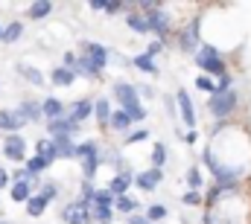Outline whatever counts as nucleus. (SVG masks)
Segmentation results:
<instances>
[{"instance_id":"obj_17","label":"nucleus","mask_w":251,"mask_h":224,"mask_svg":"<svg viewBox=\"0 0 251 224\" xmlns=\"http://www.w3.org/2000/svg\"><path fill=\"white\" fill-rule=\"evenodd\" d=\"M94 116H97L100 128H111V116H114V111H111V102H108L105 96L97 99V105H94Z\"/></svg>"},{"instance_id":"obj_53","label":"nucleus","mask_w":251,"mask_h":224,"mask_svg":"<svg viewBox=\"0 0 251 224\" xmlns=\"http://www.w3.org/2000/svg\"><path fill=\"white\" fill-rule=\"evenodd\" d=\"M91 9L94 12H105V0H91Z\"/></svg>"},{"instance_id":"obj_44","label":"nucleus","mask_w":251,"mask_h":224,"mask_svg":"<svg viewBox=\"0 0 251 224\" xmlns=\"http://www.w3.org/2000/svg\"><path fill=\"white\" fill-rule=\"evenodd\" d=\"M128 116H131V119H134V122H143V119H146V116H149V111H146V108H143V102H140V105H134V108H128Z\"/></svg>"},{"instance_id":"obj_28","label":"nucleus","mask_w":251,"mask_h":224,"mask_svg":"<svg viewBox=\"0 0 251 224\" xmlns=\"http://www.w3.org/2000/svg\"><path fill=\"white\" fill-rule=\"evenodd\" d=\"M114 204H117V195H114L108 186L97 189V195H94V207H102V210H114Z\"/></svg>"},{"instance_id":"obj_3","label":"nucleus","mask_w":251,"mask_h":224,"mask_svg":"<svg viewBox=\"0 0 251 224\" xmlns=\"http://www.w3.org/2000/svg\"><path fill=\"white\" fill-rule=\"evenodd\" d=\"M240 108V93L231 88V90H216L210 99H207V111L213 113L216 119H228L231 113H237Z\"/></svg>"},{"instance_id":"obj_37","label":"nucleus","mask_w":251,"mask_h":224,"mask_svg":"<svg viewBox=\"0 0 251 224\" xmlns=\"http://www.w3.org/2000/svg\"><path fill=\"white\" fill-rule=\"evenodd\" d=\"M187 186L193 189V192H201V186H204V178H201V169L196 166V163H193V166L187 169Z\"/></svg>"},{"instance_id":"obj_51","label":"nucleus","mask_w":251,"mask_h":224,"mask_svg":"<svg viewBox=\"0 0 251 224\" xmlns=\"http://www.w3.org/2000/svg\"><path fill=\"white\" fill-rule=\"evenodd\" d=\"M164 105H167V111H170V116H173V113H176V105H178V102H176V96H164Z\"/></svg>"},{"instance_id":"obj_19","label":"nucleus","mask_w":251,"mask_h":224,"mask_svg":"<svg viewBox=\"0 0 251 224\" xmlns=\"http://www.w3.org/2000/svg\"><path fill=\"white\" fill-rule=\"evenodd\" d=\"M94 105H97L94 99H79V102H73V105H70V116L82 125L88 116H94Z\"/></svg>"},{"instance_id":"obj_55","label":"nucleus","mask_w":251,"mask_h":224,"mask_svg":"<svg viewBox=\"0 0 251 224\" xmlns=\"http://www.w3.org/2000/svg\"><path fill=\"white\" fill-rule=\"evenodd\" d=\"M0 44H3V26H0Z\"/></svg>"},{"instance_id":"obj_12","label":"nucleus","mask_w":251,"mask_h":224,"mask_svg":"<svg viewBox=\"0 0 251 224\" xmlns=\"http://www.w3.org/2000/svg\"><path fill=\"white\" fill-rule=\"evenodd\" d=\"M79 128H82V125H79V122H76V119L67 113V116H62V119H53V122H47V137H59V134H70V137H73Z\"/></svg>"},{"instance_id":"obj_1","label":"nucleus","mask_w":251,"mask_h":224,"mask_svg":"<svg viewBox=\"0 0 251 224\" xmlns=\"http://www.w3.org/2000/svg\"><path fill=\"white\" fill-rule=\"evenodd\" d=\"M196 67L204 73V76H210V79H222V76H228V61L222 56V50L216 47V44H201L199 47V53H196Z\"/></svg>"},{"instance_id":"obj_16","label":"nucleus","mask_w":251,"mask_h":224,"mask_svg":"<svg viewBox=\"0 0 251 224\" xmlns=\"http://www.w3.org/2000/svg\"><path fill=\"white\" fill-rule=\"evenodd\" d=\"M50 140H53V146L59 152V160H73L76 157V146L79 143H73L70 134H59V137H50Z\"/></svg>"},{"instance_id":"obj_4","label":"nucleus","mask_w":251,"mask_h":224,"mask_svg":"<svg viewBox=\"0 0 251 224\" xmlns=\"http://www.w3.org/2000/svg\"><path fill=\"white\" fill-rule=\"evenodd\" d=\"M176 41H178V50H181V53L196 56V53H199V47H201V18L187 21V26H184V29H178Z\"/></svg>"},{"instance_id":"obj_35","label":"nucleus","mask_w":251,"mask_h":224,"mask_svg":"<svg viewBox=\"0 0 251 224\" xmlns=\"http://www.w3.org/2000/svg\"><path fill=\"white\" fill-rule=\"evenodd\" d=\"M50 166H53V163H50L44 155H32V157L26 160V169H29V175H35V178H38L41 172H47Z\"/></svg>"},{"instance_id":"obj_18","label":"nucleus","mask_w":251,"mask_h":224,"mask_svg":"<svg viewBox=\"0 0 251 224\" xmlns=\"http://www.w3.org/2000/svg\"><path fill=\"white\" fill-rule=\"evenodd\" d=\"M18 111L24 113L26 122H41V119H44V108H41V102H35V99H24V102L18 105Z\"/></svg>"},{"instance_id":"obj_40","label":"nucleus","mask_w":251,"mask_h":224,"mask_svg":"<svg viewBox=\"0 0 251 224\" xmlns=\"http://www.w3.org/2000/svg\"><path fill=\"white\" fill-rule=\"evenodd\" d=\"M126 146H134V143H143V140H149V128H131L128 134L123 137Z\"/></svg>"},{"instance_id":"obj_8","label":"nucleus","mask_w":251,"mask_h":224,"mask_svg":"<svg viewBox=\"0 0 251 224\" xmlns=\"http://www.w3.org/2000/svg\"><path fill=\"white\" fill-rule=\"evenodd\" d=\"M161 180H164V169L149 166L146 172H137V175H134V186H137L140 192H155Z\"/></svg>"},{"instance_id":"obj_30","label":"nucleus","mask_w":251,"mask_h":224,"mask_svg":"<svg viewBox=\"0 0 251 224\" xmlns=\"http://www.w3.org/2000/svg\"><path fill=\"white\" fill-rule=\"evenodd\" d=\"M73 73H76V76H85V79H102V73H100V70H97L85 56H79L76 67H73Z\"/></svg>"},{"instance_id":"obj_41","label":"nucleus","mask_w":251,"mask_h":224,"mask_svg":"<svg viewBox=\"0 0 251 224\" xmlns=\"http://www.w3.org/2000/svg\"><path fill=\"white\" fill-rule=\"evenodd\" d=\"M196 88H199V90H204V93H210V96L216 93V82H213L210 76H204V73H199V76H196Z\"/></svg>"},{"instance_id":"obj_13","label":"nucleus","mask_w":251,"mask_h":224,"mask_svg":"<svg viewBox=\"0 0 251 224\" xmlns=\"http://www.w3.org/2000/svg\"><path fill=\"white\" fill-rule=\"evenodd\" d=\"M59 216H62V222H64V224H91V222H94V213H82V210L76 207V201L64 204Z\"/></svg>"},{"instance_id":"obj_10","label":"nucleus","mask_w":251,"mask_h":224,"mask_svg":"<svg viewBox=\"0 0 251 224\" xmlns=\"http://www.w3.org/2000/svg\"><path fill=\"white\" fill-rule=\"evenodd\" d=\"M38 189H41V186H38V183H32V180H12L9 198H12V201H18V204H26Z\"/></svg>"},{"instance_id":"obj_11","label":"nucleus","mask_w":251,"mask_h":224,"mask_svg":"<svg viewBox=\"0 0 251 224\" xmlns=\"http://www.w3.org/2000/svg\"><path fill=\"white\" fill-rule=\"evenodd\" d=\"M176 102H178V111H181L184 125L193 131V128H196V105H193L190 93H187V90H176Z\"/></svg>"},{"instance_id":"obj_20","label":"nucleus","mask_w":251,"mask_h":224,"mask_svg":"<svg viewBox=\"0 0 251 224\" xmlns=\"http://www.w3.org/2000/svg\"><path fill=\"white\" fill-rule=\"evenodd\" d=\"M126 26L131 32H137V35H149V21H146L143 12H128L126 15Z\"/></svg>"},{"instance_id":"obj_43","label":"nucleus","mask_w":251,"mask_h":224,"mask_svg":"<svg viewBox=\"0 0 251 224\" xmlns=\"http://www.w3.org/2000/svg\"><path fill=\"white\" fill-rule=\"evenodd\" d=\"M94 222H97V224H111V222H114V210L94 207Z\"/></svg>"},{"instance_id":"obj_49","label":"nucleus","mask_w":251,"mask_h":224,"mask_svg":"<svg viewBox=\"0 0 251 224\" xmlns=\"http://www.w3.org/2000/svg\"><path fill=\"white\" fill-rule=\"evenodd\" d=\"M231 82H234V79H231V73H228V76H222V79L216 82V90H231Z\"/></svg>"},{"instance_id":"obj_52","label":"nucleus","mask_w":251,"mask_h":224,"mask_svg":"<svg viewBox=\"0 0 251 224\" xmlns=\"http://www.w3.org/2000/svg\"><path fill=\"white\" fill-rule=\"evenodd\" d=\"M196 140H199V131H196V128L184 134V143H187V146H196Z\"/></svg>"},{"instance_id":"obj_32","label":"nucleus","mask_w":251,"mask_h":224,"mask_svg":"<svg viewBox=\"0 0 251 224\" xmlns=\"http://www.w3.org/2000/svg\"><path fill=\"white\" fill-rule=\"evenodd\" d=\"M35 155H44L50 163H56V160H59V152H56V146H53V140H50V137H41V140L35 143Z\"/></svg>"},{"instance_id":"obj_48","label":"nucleus","mask_w":251,"mask_h":224,"mask_svg":"<svg viewBox=\"0 0 251 224\" xmlns=\"http://www.w3.org/2000/svg\"><path fill=\"white\" fill-rule=\"evenodd\" d=\"M126 224H152V222L146 219V213H134V216H128V219H126Z\"/></svg>"},{"instance_id":"obj_38","label":"nucleus","mask_w":251,"mask_h":224,"mask_svg":"<svg viewBox=\"0 0 251 224\" xmlns=\"http://www.w3.org/2000/svg\"><path fill=\"white\" fill-rule=\"evenodd\" d=\"M38 195H44L47 201H56V198L62 195V186H59L56 180H44V183H41V189H38Z\"/></svg>"},{"instance_id":"obj_2","label":"nucleus","mask_w":251,"mask_h":224,"mask_svg":"<svg viewBox=\"0 0 251 224\" xmlns=\"http://www.w3.org/2000/svg\"><path fill=\"white\" fill-rule=\"evenodd\" d=\"M140 12L146 15V21H149V35H155V41H164V38L173 32V15H170L158 0H143V3H140Z\"/></svg>"},{"instance_id":"obj_9","label":"nucleus","mask_w":251,"mask_h":224,"mask_svg":"<svg viewBox=\"0 0 251 224\" xmlns=\"http://www.w3.org/2000/svg\"><path fill=\"white\" fill-rule=\"evenodd\" d=\"M24 125H26V119H24V113L18 111V108L0 111V131H3V134H21Z\"/></svg>"},{"instance_id":"obj_33","label":"nucleus","mask_w":251,"mask_h":224,"mask_svg":"<svg viewBox=\"0 0 251 224\" xmlns=\"http://www.w3.org/2000/svg\"><path fill=\"white\" fill-rule=\"evenodd\" d=\"M15 70H18V76H24V79H26V82H32V85H38V88L44 85V76H41V70H38V67H29V64H18Z\"/></svg>"},{"instance_id":"obj_39","label":"nucleus","mask_w":251,"mask_h":224,"mask_svg":"<svg viewBox=\"0 0 251 224\" xmlns=\"http://www.w3.org/2000/svg\"><path fill=\"white\" fill-rule=\"evenodd\" d=\"M94 195H97V186H94V180H82V183H79V201H88V204H94Z\"/></svg>"},{"instance_id":"obj_5","label":"nucleus","mask_w":251,"mask_h":224,"mask_svg":"<svg viewBox=\"0 0 251 224\" xmlns=\"http://www.w3.org/2000/svg\"><path fill=\"white\" fill-rule=\"evenodd\" d=\"M79 56H85L100 73L108 67V58H111V50L105 47V44H100V41H79Z\"/></svg>"},{"instance_id":"obj_42","label":"nucleus","mask_w":251,"mask_h":224,"mask_svg":"<svg viewBox=\"0 0 251 224\" xmlns=\"http://www.w3.org/2000/svg\"><path fill=\"white\" fill-rule=\"evenodd\" d=\"M181 204H184V207H204V195H201V192H193V189H187V192L181 195Z\"/></svg>"},{"instance_id":"obj_23","label":"nucleus","mask_w":251,"mask_h":224,"mask_svg":"<svg viewBox=\"0 0 251 224\" xmlns=\"http://www.w3.org/2000/svg\"><path fill=\"white\" fill-rule=\"evenodd\" d=\"M102 163H105V166H111L117 175L128 169V166H126V160H123V155H120V149H102Z\"/></svg>"},{"instance_id":"obj_26","label":"nucleus","mask_w":251,"mask_h":224,"mask_svg":"<svg viewBox=\"0 0 251 224\" xmlns=\"http://www.w3.org/2000/svg\"><path fill=\"white\" fill-rule=\"evenodd\" d=\"M167 157H170V152H167V146H164V143H152V155H149V166H152V169H164V166H167Z\"/></svg>"},{"instance_id":"obj_29","label":"nucleus","mask_w":251,"mask_h":224,"mask_svg":"<svg viewBox=\"0 0 251 224\" xmlns=\"http://www.w3.org/2000/svg\"><path fill=\"white\" fill-rule=\"evenodd\" d=\"M47 204H50V201H47L44 195H38V192H35V195L26 201V216H32V219H41V216H44V210H47Z\"/></svg>"},{"instance_id":"obj_34","label":"nucleus","mask_w":251,"mask_h":224,"mask_svg":"<svg viewBox=\"0 0 251 224\" xmlns=\"http://www.w3.org/2000/svg\"><path fill=\"white\" fill-rule=\"evenodd\" d=\"M137 207H140V204H137V198H131V195H120V198H117V204H114V210H117V213H123L126 219H128V216H134V213H137Z\"/></svg>"},{"instance_id":"obj_46","label":"nucleus","mask_w":251,"mask_h":224,"mask_svg":"<svg viewBox=\"0 0 251 224\" xmlns=\"http://www.w3.org/2000/svg\"><path fill=\"white\" fill-rule=\"evenodd\" d=\"M161 50H164V41H152V44H149V47H146L143 53H146L149 58H155L158 53H161Z\"/></svg>"},{"instance_id":"obj_24","label":"nucleus","mask_w":251,"mask_h":224,"mask_svg":"<svg viewBox=\"0 0 251 224\" xmlns=\"http://www.w3.org/2000/svg\"><path fill=\"white\" fill-rule=\"evenodd\" d=\"M50 12H53V3L50 0H38V3H32L26 9V18L29 21H44V18H50Z\"/></svg>"},{"instance_id":"obj_45","label":"nucleus","mask_w":251,"mask_h":224,"mask_svg":"<svg viewBox=\"0 0 251 224\" xmlns=\"http://www.w3.org/2000/svg\"><path fill=\"white\" fill-rule=\"evenodd\" d=\"M126 3H120V0H105V12L108 15H117V12H123Z\"/></svg>"},{"instance_id":"obj_50","label":"nucleus","mask_w":251,"mask_h":224,"mask_svg":"<svg viewBox=\"0 0 251 224\" xmlns=\"http://www.w3.org/2000/svg\"><path fill=\"white\" fill-rule=\"evenodd\" d=\"M62 61H64V67H70V70H73L79 58H76V53H64V56H62Z\"/></svg>"},{"instance_id":"obj_7","label":"nucleus","mask_w":251,"mask_h":224,"mask_svg":"<svg viewBox=\"0 0 251 224\" xmlns=\"http://www.w3.org/2000/svg\"><path fill=\"white\" fill-rule=\"evenodd\" d=\"M111 96L120 102V108L128 111V108H134V105H140V88L137 85H131V82H114V90H111Z\"/></svg>"},{"instance_id":"obj_27","label":"nucleus","mask_w":251,"mask_h":224,"mask_svg":"<svg viewBox=\"0 0 251 224\" xmlns=\"http://www.w3.org/2000/svg\"><path fill=\"white\" fill-rule=\"evenodd\" d=\"M131 67H137L140 73H149V76H158L161 70L155 67V58H149L146 53H137V56L131 58Z\"/></svg>"},{"instance_id":"obj_6","label":"nucleus","mask_w":251,"mask_h":224,"mask_svg":"<svg viewBox=\"0 0 251 224\" xmlns=\"http://www.w3.org/2000/svg\"><path fill=\"white\" fill-rule=\"evenodd\" d=\"M3 157L9 160V163H24L26 166V137H21V134H6L3 137Z\"/></svg>"},{"instance_id":"obj_47","label":"nucleus","mask_w":251,"mask_h":224,"mask_svg":"<svg viewBox=\"0 0 251 224\" xmlns=\"http://www.w3.org/2000/svg\"><path fill=\"white\" fill-rule=\"evenodd\" d=\"M0 189H12V175L0 166Z\"/></svg>"},{"instance_id":"obj_22","label":"nucleus","mask_w":251,"mask_h":224,"mask_svg":"<svg viewBox=\"0 0 251 224\" xmlns=\"http://www.w3.org/2000/svg\"><path fill=\"white\" fill-rule=\"evenodd\" d=\"M50 82H53V85H62V88H70V85H73V82H76V73H73V70H70V67H53V70H50Z\"/></svg>"},{"instance_id":"obj_15","label":"nucleus","mask_w":251,"mask_h":224,"mask_svg":"<svg viewBox=\"0 0 251 224\" xmlns=\"http://www.w3.org/2000/svg\"><path fill=\"white\" fill-rule=\"evenodd\" d=\"M134 175L137 172H131V169H126V172H120V175H114L111 178V183H108V189L120 198V195H128V186H134Z\"/></svg>"},{"instance_id":"obj_56","label":"nucleus","mask_w":251,"mask_h":224,"mask_svg":"<svg viewBox=\"0 0 251 224\" xmlns=\"http://www.w3.org/2000/svg\"><path fill=\"white\" fill-rule=\"evenodd\" d=\"M0 224H9V222H0Z\"/></svg>"},{"instance_id":"obj_21","label":"nucleus","mask_w":251,"mask_h":224,"mask_svg":"<svg viewBox=\"0 0 251 224\" xmlns=\"http://www.w3.org/2000/svg\"><path fill=\"white\" fill-rule=\"evenodd\" d=\"M102 155V146L97 140H82L76 146V160H88V157H100Z\"/></svg>"},{"instance_id":"obj_25","label":"nucleus","mask_w":251,"mask_h":224,"mask_svg":"<svg viewBox=\"0 0 251 224\" xmlns=\"http://www.w3.org/2000/svg\"><path fill=\"white\" fill-rule=\"evenodd\" d=\"M131 125H134V119H131L123 108H117V111H114V116H111V128H114V131H120V134L126 137V134L131 131Z\"/></svg>"},{"instance_id":"obj_14","label":"nucleus","mask_w":251,"mask_h":224,"mask_svg":"<svg viewBox=\"0 0 251 224\" xmlns=\"http://www.w3.org/2000/svg\"><path fill=\"white\" fill-rule=\"evenodd\" d=\"M41 108H44V119L47 122H53V119H62L70 113V108L64 105L62 99H56V96H47V99H41Z\"/></svg>"},{"instance_id":"obj_36","label":"nucleus","mask_w":251,"mask_h":224,"mask_svg":"<svg viewBox=\"0 0 251 224\" xmlns=\"http://www.w3.org/2000/svg\"><path fill=\"white\" fill-rule=\"evenodd\" d=\"M167 216H170V210H167V204H149V207H146V219H149L152 224L164 222Z\"/></svg>"},{"instance_id":"obj_54","label":"nucleus","mask_w":251,"mask_h":224,"mask_svg":"<svg viewBox=\"0 0 251 224\" xmlns=\"http://www.w3.org/2000/svg\"><path fill=\"white\" fill-rule=\"evenodd\" d=\"M140 96H149V99H152V96H155V88H149V85H143V88H140Z\"/></svg>"},{"instance_id":"obj_31","label":"nucleus","mask_w":251,"mask_h":224,"mask_svg":"<svg viewBox=\"0 0 251 224\" xmlns=\"http://www.w3.org/2000/svg\"><path fill=\"white\" fill-rule=\"evenodd\" d=\"M24 35V21H9V26H3V44H15Z\"/></svg>"}]
</instances>
